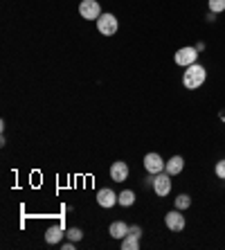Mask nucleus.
I'll return each mask as SVG.
<instances>
[{"instance_id":"obj_1","label":"nucleus","mask_w":225,"mask_h":250,"mask_svg":"<svg viewBox=\"0 0 225 250\" xmlns=\"http://www.w3.org/2000/svg\"><path fill=\"white\" fill-rule=\"evenodd\" d=\"M205 79H207V70L198 63H191L189 68L185 70V75H183V83H185V88H189V90L201 88L203 83H205Z\"/></svg>"},{"instance_id":"obj_2","label":"nucleus","mask_w":225,"mask_h":250,"mask_svg":"<svg viewBox=\"0 0 225 250\" xmlns=\"http://www.w3.org/2000/svg\"><path fill=\"white\" fill-rule=\"evenodd\" d=\"M117 27H120V23H117V18L113 16V14H102V16L97 18V29H99V34L113 36V34L117 32Z\"/></svg>"},{"instance_id":"obj_3","label":"nucleus","mask_w":225,"mask_h":250,"mask_svg":"<svg viewBox=\"0 0 225 250\" xmlns=\"http://www.w3.org/2000/svg\"><path fill=\"white\" fill-rule=\"evenodd\" d=\"M196 59H198V50H196V47H180L178 52L173 54L176 65H183V68H189L191 63H196Z\"/></svg>"},{"instance_id":"obj_4","label":"nucleus","mask_w":225,"mask_h":250,"mask_svg":"<svg viewBox=\"0 0 225 250\" xmlns=\"http://www.w3.org/2000/svg\"><path fill=\"white\" fill-rule=\"evenodd\" d=\"M79 14H81V18H86V21H97V18L102 16V7H99L97 0H81Z\"/></svg>"},{"instance_id":"obj_5","label":"nucleus","mask_w":225,"mask_h":250,"mask_svg":"<svg viewBox=\"0 0 225 250\" xmlns=\"http://www.w3.org/2000/svg\"><path fill=\"white\" fill-rule=\"evenodd\" d=\"M153 192L158 196H167L171 192V176L167 171H160V174L153 176Z\"/></svg>"},{"instance_id":"obj_6","label":"nucleus","mask_w":225,"mask_h":250,"mask_svg":"<svg viewBox=\"0 0 225 250\" xmlns=\"http://www.w3.org/2000/svg\"><path fill=\"white\" fill-rule=\"evenodd\" d=\"M164 221H167V228L171 232H183L185 230V216H183V209H171L167 216H164Z\"/></svg>"},{"instance_id":"obj_7","label":"nucleus","mask_w":225,"mask_h":250,"mask_svg":"<svg viewBox=\"0 0 225 250\" xmlns=\"http://www.w3.org/2000/svg\"><path fill=\"white\" fill-rule=\"evenodd\" d=\"M164 160H162V156L160 153H146L144 156V169L149 171L151 176H156V174H160V171H164Z\"/></svg>"},{"instance_id":"obj_8","label":"nucleus","mask_w":225,"mask_h":250,"mask_svg":"<svg viewBox=\"0 0 225 250\" xmlns=\"http://www.w3.org/2000/svg\"><path fill=\"white\" fill-rule=\"evenodd\" d=\"M110 178L115 183H124L128 178V165L124 160H117V163L110 165Z\"/></svg>"},{"instance_id":"obj_9","label":"nucleus","mask_w":225,"mask_h":250,"mask_svg":"<svg viewBox=\"0 0 225 250\" xmlns=\"http://www.w3.org/2000/svg\"><path fill=\"white\" fill-rule=\"evenodd\" d=\"M97 203L106 209L113 208V205H117V194L113 192V189H108V187H104V189L97 192Z\"/></svg>"},{"instance_id":"obj_10","label":"nucleus","mask_w":225,"mask_h":250,"mask_svg":"<svg viewBox=\"0 0 225 250\" xmlns=\"http://www.w3.org/2000/svg\"><path fill=\"white\" fill-rule=\"evenodd\" d=\"M183 167H185V158L183 156H173L167 160V165H164V171H167L169 176H178L180 171H183Z\"/></svg>"},{"instance_id":"obj_11","label":"nucleus","mask_w":225,"mask_h":250,"mask_svg":"<svg viewBox=\"0 0 225 250\" xmlns=\"http://www.w3.org/2000/svg\"><path fill=\"white\" fill-rule=\"evenodd\" d=\"M128 230H131V226H128V223H124V221H115V223H110V228H108L110 237L120 239V241L128 234Z\"/></svg>"},{"instance_id":"obj_12","label":"nucleus","mask_w":225,"mask_h":250,"mask_svg":"<svg viewBox=\"0 0 225 250\" xmlns=\"http://www.w3.org/2000/svg\"><path fill=\"white\" fill-rule=\"evenodd\" d=\"M63 237H65L63 228H59V226L47 228V232H45V241H47V244H59Z\"/></svg>"},{"instance_id":"obj_13","label":"nucleus","mask_w":225,"mask_h":250,"mask_svg":"<svg viewBox=\"0 0 225 250\" xmlns=\"http://www.w3.org/2000/svg\"><path fill=\"white\" fill-rule=\"evenodd\" d=\"M117 203H120L122 208H131V205L135 203V192H133V189H124L122 194H117Z\"/></svg>"},{"instance_id":"obj_14","label":"nucleus","mask_w":225,"mask_h":250,"mask_svg":"<svg viewBox=\"0 0 225 250\" xmlns=\"http://www.w3.org/2000/svg\"><path fill=\"white\" fill-rule=\"evenodd\" d=\"M140 248V237L128 232L126 237L122 239V250H138Z\"/></svg>"},{"instance_id":"obj_15","label":"nucleus","mask_w":225,"mask_h":250,"mask_svg":"<svg viewBox=\"0 0 225 250\" xmlns=\"http://www.w3.org/2000/svg\"><path fill=\"white\" fill-rule=\"evenodd\" d=\"M173 203H176V209H187L191 205V198L187 194H178V196L173 198Z\"/></svg>"},{"instance_id":"obj_16","label":"nucleus","mask_w":225,"mask_h":250,"mask_svg":"<svg viewBox=\"0 0 225 250\" xmlns=\"http://www.w3.org/2000/svg\"><path fill=\"white\" fill-rule=\"evenodd\" d=\"M65 237L70 239V241H81V237H83V232H81V228H70L68 232H65Z\"/></svg>"},{"instance_id":"obj_17","label":"nucleus","mask_w":225,"mask_h":250,"mask_svg":"<svg viewBox=\"0 0 225 250\" xmlns=\"http://www.w3.org/2000/svg\"><path fill=\"white\" fill-rule=\"evenodd\" d=\"M209 12L214 14L225 12V0H209Z\"/></svg>"},{"instance_id":"obj_18","label":"nucleus","mask_w":225,"mask_h":250,"mask_svg":"<svg viewBox=\"0 0 225 250\" xmlns=\"http://www.w3.org/2000/svg\"><path fill=\"white\" fill-rule=\"evenodd\" d=\"M214 174L225 181V160H219V163H216V167H214Z\"/></svg>"},{"instance_id":"obj_19","label":"nucleus","mask_w":225,"mask_h":250,"mask_svg":"<svg viewBox=\"0 0 225 250\" xmlns=\"http://www.w3.org/2000/svg\"><path fill=\"white\" fill-rule=\"evenodd\" d=\"M131 234H135V237H142V228L140 226H131V230H128Z\"/></svg>"},{"instance_id":"obj_20","label":"nucleus","mask_w":225,"mask_h":250,"mask_svg":"<svg viewBox=\"0 0 225 250\" xmlns=\"http://www.w3.org/2000/svg\"><path fill=\"white\" fill-rule=\"evenodd\" d=\"M63 250H75V241H68V244H63Z\"/></svg>"}]
</instances>
